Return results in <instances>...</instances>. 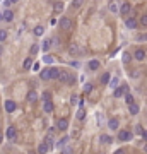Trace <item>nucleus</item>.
Here are the masks:
<instances>
[{
	"label": "nucleus",
	"instance_id": "nucleus-1",
	"mask_svg": "<svg viewBox=\"0 0 147 154\" xmlns=\"http://www.w3.org/2000/svg\"><path fill=\"white\" fill-rule=\"evenodd\" d=\"M58 81H60L62 84H74V82H75V77L72 76V72H67V70H60Z\"/></svg>",
	"mask_w": 147,
	"mask_h": 154
},
{
	"label": "nucleus",
	"instance_id": "nucleus-2",
	"mask_svg": "<svg viewBox=\"0 0 147 154\" xmlns=\"http://www.w3.org/2000/svg\"><path fill=\"white\" fill-rule=\"evenodd\" d=\"M74 26V22L70 17H60V21H58V28L62 29V31H70Z\"/></svg>",
	"mask_w": 147,
	"mask_h": 154
},
{
	"label": "nucleus",
	"instance_id": "nucleus-3",
	"mask_svg": "<svg viewBox=\"0 0 147 154\" xmlns=\"http://www.w3.org/2000/svg\"><path fill=\"white\" fill-rule=\"evenodd\" d=\"M127 92H128V86H118L113 89V96L115 98H123Z\"/></svg>",
	"mask_w": 147,
	"mask_h": 154
},
{
	"label": "nucleus",
	"instance_id": "nucleus-4",
	"mask_svg": "<svg viewBox=\"0 0 147 154\" xmlns=\"http://www.w3.org/2000/svg\"><path fill=\"white\" fill-rule=\"evenodd\" d=\"M133 133L130 130H120L118 132V140L120 142H128V140H132Z\"/></svg>",
	"mask_w": 147,
	"mask_h": 154
},
{
	"label": "nucleus",
	"instance_id": "nucleus-5",
	"mask_svg": "<svg viewBox=\"0 0 147 154\" xmlns=\"http://www.w3.org/2000/svg\"><path fill=\"white\" fill-rule=\"evenodd\" d=\"M69 53H70V55H74V56H82L86 53V50L80 48L79 45H72V46L69 48Z\"/></svg>",
	"mask_w": 147,
	"mask_h": 154
},
{
	"label": "nucleus",
	"instance_id": "nucleus-6",
	"mask_svg": "<svg viewBox=\"0 0 147 154\" xmlns=\"http://www.w3.org/2000/svg\"><path fill=\"white\" fill-rule=\"evenodd\" d=\"M5 139L10 140V142H15V139H17V130H15V127H9L7 130H5Z\"/></svg>",
	"mask_w": 147,
	"mask_h": 154
},
{
	"label": "nucleus",
	"instance_id": "nucleus-7",
	"mask_svg": "<svg viewBox=\"0 0 147 154\" xmlns=\"http://www.w3.org/2000/svg\"><path fill=\"white\" fill-rule=\"evenodd\" d=\"M125 26L128 29H137L139 28V22H137L135 17H125Z\"/></svg>",
	"mask_w": 147,
	"mask_h": 154
},
{
	"label": "nucleus",
	"instance_id": "nucleus-8",
	"mask_svg": "<svg viewBox=\"0 0 147 154\" xmlns=\"http://www.w3.org/2000/svg\"><path fill=\"white\" fill-rule=\"evenodd\" d=\"M2 19H4V21H7V22H12V21H14V12H12L10 9H5V10L2 12Z\"/></svg>",
	"mask_w": 147,
	"mask_h": 154
},
{
	"label": "nucleus",
	"instance_id": "nucleus-9",
	"mask_svg": "<svg viewBox=\"0 0 147 154\" xmlns=\"http://www.w3.org/2000/svg\"><path fill=\"white\" fill-rule=\"evenodd\" d=\"M15 110H17L15 101H12V99H7V101H5V111H7V113H14Z\"/></svg>",
	"mask_w": 147,
	"mask_h": 154
},
{
	"label": "nucleus",
	"instance_id": "nucleus-10",
	"mask_svg": "<svg viewBox=\"0 0 147 154\" xmlns=\"http://www.w3.org/2000/svg\"><path fill=\"white\" fill-rule=\"evenodd\" d=\"M56 128H58V130H62V132H65V130L69 128V120H67V118H60L58 122H56Z\"/></svg>",
	"mask_w": 147,
	"mask_h": 154
},
{
	"label": "nucleus",
	"instance_id": "nucleus-11",
	"mask_svg": "<svg viewBox=\"0 0 147 154\" xmlns=\"http://www.w3.org/2000/svg\"><path fill=\"white\" fill-rule=\"evenodd\" d=\"M130 10H132V5L128 4V2H125V4H121V9H120V12H121V15H128L130 14Z\"/></svg>",
	"mask_w": 147,
	"mask_h": 154
},
{
	"label": "nucleus",
	"instance_id": "nucleus-12",
	"mask_svg": "<svg viewBox=\"0 0 147 154\" xmlns=\"http://www.w3.org/2000/svg\"><path fill=\"white\" fill-rule=\"evenodd\" d=\"M118 127H120V122L116 118L108 120V128H110V130H118Z\"/></svg>",
	"mask_w": 147,
	"mask_h": 154
},
{
	"label": "nucleus",
	"instance_id": "nucleus-13",
	"mask_svg": "<svg viewBox=\"0 0 147 154\" xmlns=\"http://www.w3.org/2000/svg\"><path fill=\"white\" fill-rule=\"evenodd\" d=\"M133 58H135V60H139V62H142V60L146 58V51H144L142 48L135 50V53H133Z\"/></svg>",
	"mask_w": 147,
	"mask_h": 154
},
{
	"label": "nucleus",
	"instance_id": "nucleus-14",
	"mask_svg": "<svg viewBox=\"0 0 147 154\" xmlns=\"http://www.w3.org/2000/svg\"><path fill=\"white\" fill-rule=\"evenodd\" d=\"M50 48H51V40H50V38L43 40V43H41V50L45 51V53H48V51H50Z\"/></svg>",
	"mask_w": 147,
	"mask_h": 154
},
{
	"label": "nucleus",
	"instance_id": "nucleus-15",
	"mask_svg": "<svg viewBox=\"0 0 147 154\" xmlns=\"http://www.w3.org/2000/svg\"><path fill=\"white\" fill-rule=\"evenodd\" d=\"M99 140H101V142H103V144H111L113 140V137L111 135H108V133H101V137H99Z\"/></svg>",
	"mask_w": 147,
	"mask_h": 154
},
{
	"label": "nucleus",
	"instance_id": "nucleus-16",
	"mask_svg": "<svg viewBox=\"0 0 147 154\" xmlns=\"http://www.w3.org/2000/svg\"><path fill=\"white\" fill-rule=\"evenodd\" d=\"M48 151H50V146L46 144V142L39 144V147H38V154H46Z\"/></svg>",
	"mask_w": 147,
	"mask_h": 154
},
{
	"label": "nucleus",
	"instance_id": "nucleus-17",
	"mask_svg": "<svg viewBox=\"0 0 147 154\" xmlns=\"http://www.w3.org/2000/svg\"><path fill=\"white\" fill-rule=\"evenodd\" d=\"M39 77H41L43 81H50L51 77H50V69L46 67V69H43L41 72H39Z\"/></svg>",
	"mask_w": 147,
	"mask_h": 154
},
{
	"label": "nucleus",
	"instance_id": "nucleus-18",
	"mask_svg": "<svg viewBox=\"0 0 147 154\" xmlns=\"http://www.w3.org/2000/svg\"><path fill=\"white\" fill-rule=\"evenodd\" d=\"M43 110H45V113H51L53 111V103L51 101H45L43 103Z\"/></svg>",
	"mask_w": 147,
	"mask_h": 154
},
{
	"label": "nucleus",
	"instance_id": "nucleus-19",
	"mask_svg": "<svg viewBox=\"0 0 147 154\" xmlns=\"http://www.w3.org/2000/svg\"><path fill=\"white\" fill-rule=\"evenodd\" d=\"M58 76H60V69L50 67V77H51V79H58Z\"/></svg>",
	"mask_w": 147,
	"mask_h": 154
},
{
	"label": "nucleus",
	"instance_id": "nucleus-20",
	"mask_svg": "<svg viewBox=\"0 0 147 154\" xmlns=\"http://www.w3.org/2000/svg\"><path fill=\"white\" fill-rule=\"evenodd\" d=\"M139 111H140V108L135 105V103H133V105H128V113H130V115H139Z\"/></svg>",
	"mask_w": 147,
	"mask_h": 154
},
{
	"label": "nucleus",
	"instance_id": "nucleus-21",
	"mask_svg": "<svg viewBox=\"0 0 147 154\" xmlns=\"http://www.w3.org/2000/svg\"><path fill=\"white\" fill-rule=\"evenodd\" d=\"M28 101H29V103H34V101H38V92H36V91H29L28 92Z\"/></svg>",
	"mask_w": 147,
	"mask_h": 154
},
{
	"label": "nucleus",
	"instance_id": "nucleus-22",
	"mask_svg": "<svg viewBox=\"0 0 147 154\" xmlns=\"http://www.w3.org/2000/svg\"><path fill=\"white\" fill-rule=\"evenodd\" d=\"M22 67H24L26 70L31 69V67H33V56H28V58L24 60V63H22Z\"/></svg>",
	"mask_w": 147,
	"mask_h": 154
},
{
	"label": "nucleus",
	"instance_id": "nucleus-23",
	"mask_svg": "<svg viewBox=\"0 0 147 154\" xmlns=\"http://www.w3.org/2000/svg\"><path fill=\"white\" fill-rule=\"evenodd\" d=\"M118 84H120L118 77H111V79H110V82H108V86H110L111 89H115V87H118Z\"/></svg>",
	"mask_w": 147,
	"mask_h": 154
},
{
	"label": "nucleus",
	"instance_id": "nucleus-24",
	"mask_svg": "<svg viewBox=\"0 0 147 154\" xmlns=\"http://www.w3.org/2000/svg\"><path fill=\"white\" fill-rule=\"evenodd\" d=\"M69 137H62V139L58 140V142H56V147H58V149H62L63 146H67V144H69Z\"/></svg>",
	"mask_w": 147,
	"mask_h": 154
},
{
	"label": "nucleus",
	"instance_id": "nucleus-25",
	"mask_svg": "<svg viewBox=\"0 0 147 154\" xmlns=\"http://www.w3.org/2000/svg\"><path fill=\"white\" fill-rule=\"evenodd\" d=\"M87 67H89V70H98L99 69V62L98 60H91V62L87 63Z\"/></svg>",
	"mask_w": 147,
	"mask_h": 154
},
{
	"label": "nucleus",
	"instance_id": "nucleus-26",
	"mask_svg": "<svg viewBox=\"0 0 147 154\" xmlns=\"http://www.w3.org/2000/svg\"><path fill=\"white\" fill-rule=\"evenodd\" d=\"M43 62L48 63V65H51V63L55 62V56H51V55H48V53H45V56H43Z\"/></svg>",
	"mask_w": 147,
	"mask_h": 154
},
{
	"label": "nucleus",
	"instance_id": "nucleus-27",
	"mask_svg": "<svg viewBox=\"0 0 147 154\" xmlns=\"http://www.w3.org/2000/svg\"><path fill=\"white\" fill-rule=\"evenodd\" d=\"M110 10H111L113 14H116V12L120 10V9H118V2H115V0H113V2H110Z\"/></svg>",
	"mask_w": 147,
	"mask_h": 154
},
{
	"label": "nucleus",
	"instance_id": "nucleus-28",
	"mask_svg": "<svg viewBox=\"0 0 147 154\" xmlns=\"http://www.w3.org/2000/svg\"><path fill=\"white\" fill-rule=\"evenodd\" d=\"M33 33H34V36H43V33H45V28H43V26H36V28L33 29Z\"/></svg>",
	"mask_w": 147,
	"mask_h": 154
},
{
	"label": "nucleus",
	"instance_id": "nucleus-29",
	"mask_svg": "<svg viewBox=\"0 0 147 154\" xmlns=\"http://www.w3.org/2000/svg\"><path fill=\"white\" fill-rule=\"evenodd\" d=\"M53 10H55V12H62L63 10V2H55V4H53Z\"/></svg>",
	"mask_w": 147,
	"mask_h": 154
},
{
	"label": "nucleus",
	"instance_id": "nucleus-30",
	"mask_svg": "<svg viewBox=\"0 0 147 154\" xmlns=\"http://www.w3.org/2000/svg\"><path fill=\"white\" fill-rule=\"evenodd\" d=\"M110 79H111V76H110L108 72H105V74L101 76V84H108V82H110Z\"/></svg>",
	"mask_w": 147,
	"mask_h": 154
},
{
	"label": "nucleus",
	"instance_id": "nucleus-31",
	"mask_svg": "<svg viewBox=\"0 0 147 154\" xmlns=\"http://www.w3.org/2000/svg\"><path fill=\"white\" fill-rule=\"evenodd\" d=\"M75 117H77V120H84L86 118V111H84V108H82V106L79 108V111H77V115H75Z\"/></svg>",
	"mask_w": 147,
	"mask_h": 154
},
{
	"label": "nucleus",
	"instance_id": "nucleus-32",
	"mask_svg": "<svg viewBox=\"0 0 147 154\" xmlns=\"http://www.w3.org/2000/svg\"><path fill=\"white\" fill-rule=\"evenodd\" d=\"M82 4H84V0H72V9L82 7Z\"/></svg>",
	"mask_w": 147,
	"mask_h": 154
},
{
	"label": "nucleus",
	"instance_id": "nucleus-33",
	"mask_svg": "<svg viewBox=\"0 0 147 154\" xmlns=\"http://www.w3.org/2000/svg\"><path fill=\"white\" fill-rule=\"evenodd\" d=\"M140 24V26H144V28H147V14H144L142 17H140L139 21H137Z\"/></svg>",
	"mask_w": 147,
	"mask_h": 154
},
{
	"label": "nucleus",
	"instance_id": "nucleus-34",
	"mask_svg": "<svg viewBox=\"0 0 147 154\" xmlns=\"http://www.w3.org/2000/svg\"><path fill=\"white\" fill-rule=\"evenodd\" d=\"M62 154H74V149L70 146H63L62 147Z\"/></svg>",
	"mask_w": 147,
	"mask_h": 154
},
{
	"label": "nucleus",
	"instance_id": "nucleus-35",
	"mask_svg": "<svg viewBox=\"0 0 147 154\" xmlns=\"http://www.w3.org/2000/svg\"><path fill=\"white\" fill-rule=\"evenodd\" d=\"M125 103L127 105H133V96L130 94V92H127L125 94Z\"/></svg>",
	"mask_w": 147,
	"mask_h": 154
},
{
	"label": "nucleus",
	"instance_id": "nucleus-36",
	"mask_svg": "<svg viewBox=\"0 0 147 154\" xmlns=\"http://www.w3.org/2000/svg\"><path fill=\"white\" fill-rule=\"evenodd\" d=\"M7 31H5V29H0V41H2V43H4V41H5V40H7Z\"/></svg>",
	"mask_w": 147,
	"mask_h": 154
},
{
	"label": "nucleus",
	"instance_id": "nucleus-37",
	"mask_svg": "<svg viewBox=\"0 0 147 154\" xmlns=\"http://www.w3.org/2000/svg\"><path fill=\"white\" fill-rule=\"evenodd\" d=\"M137 41H147V33H142V34H137Z\"/></svg>",
	"mask_w": 147,
	"mask_h": 154
},
{
	"label": "nucleus",
	"instance_id": "nucleus-38",
	"mask_svg": "<svg viewBox=\"0 0 147 154\" xmlns=\"http://www.w3.org/2000/svg\"><path fill=\"white\" fill-rule=\"evenodd\" d=\"M15 2H19V0H5V2H4V5H5V9H9L10 5H14Z\"/></svg>",
	"mask_w": 147,
	"mask_h": 154
},
{
	"label": "nucleus",
	"instance_id": "nucleus-39",
	"mask_svg": "<svg viewBox=\"0 0 147 154\" xmlns=\"http://www.w3.org/2000/svg\"><path fill=\"white\" fill-rule=\"evenodd\" d=\"M29 51H31V55H36V53H38V51H39V46H38V45H33V46H31V50H29Z\"/></svg>",
	"mask_w": 147,
	"mask_h": 154
},
{
	"label": "nucleus",
	"instance_id": "nucleus-40",
	"mask_svg": "<svg viewBox=\"0 0 147 154\" xmlns=\"http://www.w3.org/2000/svg\"><path fill=\"white\" fill-rule=\"evenodd\" d=\"M43 101H51V94H50L48 91L43 92Z\"/></svg>",
	"mask_w": 147,
	"mask_h": 154
},
{
	"label": "nucleus",
	"instance_id": "nucleus-41",
	"mask_svg": "<svg viewBox=\"0 0 147 154\" xmlns=\"http://www.w3.org/2000/svg\"><path fill=\"white\" fill-rule=\"evenodd\" d=\"M130 60H132V55L130 53H123V63H128Z\"/></svg>",
	"mask_w": 147,
	"mask_h": 154
},
{
	"label": "nucleus",
	"instance_id": "nucleus-42",
	"mask_svg": "<svg viewBox=\"0 0 147 154\" xmlns=\"http://www.w3.org/2000/svg\"><path fill=\"white\" fill-rule=\"evenodd\" d=\"M92 91V84H89V82H87V84L84 86V92H91Z\"/></svg>",
	"mask_w": 147,
	"mask_h": 154
},
{
	"label": "nucleus",
	"instance_id": "nucleus-43",
	"mask_svg": "<svg viewBox=\"0 0 147 154\" xmlns=\"http://www.w3.org/2000/svg\"><path fill=\"white\" fill-rule=\"evenodd\" d=\"M142 132H144V128L140 125H135V133H139V135H142Z\"/></svg>",
	"mask_w": 147,
	"mask_h": 154
},
{
	"label": "nucleus",
	"instance_id": "nucleus-44",
	"mask_svg": "<svg viewBox=\"0 0 147 154\" xmlns=\"http://www.w3.org/2000/svg\"><path fill=\"white\" fill-rule=\"evenodd\" d=\"M77 96H75V94H74V96H72V98H70V105H77Z\"/></svg>",
	"mask_w": 147,
	"mask_h": 154
},
{
	"label": "nucleus",
	"instance_id": "nucleus-45",
	"mask_svg": "<svg viewBox=\"0 0 147 154\" xmlns=\"http://www.w3.org/2000/svg\"><path fill=\"white\" fill-rule=\"evenodd\" d=\"M113 154H127V153H125V149H116Z\"/></svg>",
	"mask_w": 147,
	"mask_h": 154
},
{
	"label": "nucleus",
	"instance_id": "nucleus-46",
	"mask_svg": "<svg viewBox=\"0 0 147 154\" xmlns=\"http://www.w3.org/2000/svg\"><path fill=\"white\" fill-rule=\"evenodd\" d=\"M142 139L147 140V130H144V132H142Z\"/></svg>",
	"mask_w": 147,
	"mask_h": 154
},
{
	"label": "nucleus",
	"instance_id": "nucleus-47",
	"mask_svg": "<svg viewBox=\"0 0 147 154\" xmlns=\"http://www.w3.org/2000/svg\"><path fill=\"white\" fill-rule=\"evenodd\" d=\"M2 140H4V133L0 132V144H2Z\"/></svg>",
	"mask_w": 147,
	"mask_h": 154
},
{
	"label": "nucleus",
	"instance_id": "nucleus-48",
	"mask_svg": "<svg viewBox=\"0 0 147 154\" xmlns=\"http://www.w3.org/2000/svg\"><path fill=\"white\" fill-rule=\"evenodd\" d=\"M144 153L147 154V144H146V146H144Z\"/></svg>",
	"mask_w": 147,
	"mask_h": 154
}]
</instances>
